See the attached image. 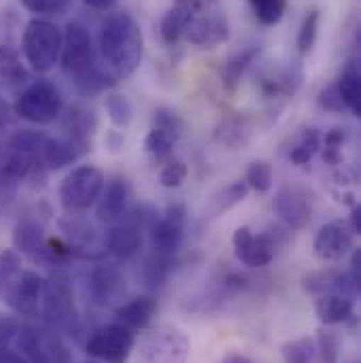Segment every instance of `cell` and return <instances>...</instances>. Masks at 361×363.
<instances>
[{
	"label": "cell",
	"mask_w": 361,
	"mask_h": 363,
	"mask_svg": "<svg viewBox=\"0 0 361 363\" xmlns=\"http://www.w3.org/2000/svg\"><path fill=\"white\" fill-rule=\"evenodd\" d=\"M97 47L104 70L116 83L129 79L140 68L144 55V34L138 19L127 11L110 13L99 26Z\"/></svg>",
	"instance_id": "6da1fadb"
},
{
	"label": "cell",
	"mask_w": 361,
	"mask_h": 363,
	"mask_svg": "<svg viewBox=\"0 0 361 363\" xmlns=\"http://www.w3.org/2000/svg\"><path fill=\"white\" fill-rule=\"evenodd\" d=\"M40 315L51 332L66 334L70 338H81V317L68 277L53 274L45 281Z\"/></svg>",
	"instance_id": "7a4b0ae2"
},
{
	"label": "cell",
	"mask_w": 361,
	"mask_h": 363,
	"mask_svg": "<svg viewBox=\"0 0 361 363\" xmlns=\"http://www.w3.org/2000/svg\"><path fill=\"white\" fill-rule=\"evenodd\" d=\"M64 32L57 23L45 17H34L26 23L21 34L23 62L38 74H45L60 64Z\"/></svg>",
	"instance_id": "3957f363"
},
{
	"label": "cell",
	"mask_w": 361,
	"mask_h": 363,
	"mask_svg": "<svg viewBox=\"0 0 361 363\" xmlns=\"http://www.w3.org/2000/svg\"><path fill=\"white\" fill-rule=\"evenodd\" d=\"M64 97L60 89L49 81H36L19 95L13 112L34 125H49L62 116Z\"/></svg>",
	"instance_id": "277c9868"
},
{
	"label": "cell",
	"mask_w": 361,
	"mask_h": 363,
	"mask_svg": "<svg viewBox=\"0 0 361 363\" xmlns=\"http://www.w3.org/2000/svg\"><path fill=\"white\" fill-rule=\"evenodd\" d=\"M60 228L64 233V243L70 250L72 258L79 260H101L108 254L106 230H99L91 220L83 216H64L60 220Z\"/></svg>",
	"instance_id": "5b68a950"
},
{
	"label": "cell",
	"mask_w": 361,
	"mask_h": 363,
	"mask_svg": "<svg viewBox=\"0 0 361 363\" xmlns=\"http://www.w3.org/2000/svg\"><path fill=\"white\" fill-rule=\"evenodd\" d=\"M60 64L72 81H79L97 66L93 38L81 21H70L66 26Z\"/></svg>",
	"instance_id": "8992f818"
},
{
	"label": "cell",
	"mask_w": 361,
	"mask_h": 363,
	"mask_svg": "<svg viewBox=\"0 0 361 363\" xmlns=\"http://www.w3.org/2000/svg\"><path fill=\"white\" fill-rule=\"evenodd\" d=\"M106 178L93 165L74 167L60 184V201L68 211H85L99 199Z\"/></svg>",
	"instance_id": "52a82bcc"
},
{
	"label": "cell",
	"mask_w": 361,
	"mask_h": 363,
	"mask_svg": "<svg viewBox=\"0 0 361 363\" xmlns=\"http://www.w3.org/2000/svg\"><path fill=\"white\" fill-rule=\"evenodd\" d=\"M87 353L97 362L127 363L135 349V332L121 323H108L95 328L85 345Z\"/></svg>",
	"instance_id": "ba28073f"
},
{
	"label": "cell",
	"mask_w": 361,
	"mask_h": 363,
	"mask_svg": "<svg viewBox=\"0 0 361 363\" xmlns=\"http://www.w3.org/2000/svg\"><path fill=\"white\" fill-rule=\"evenodd\" d=\"M142 357L144 363H186L190 357V340L176 325H159L146 334Z\"/></svg>",
	"instance_id": "9c48e42d"
},
{
	"label": "cell",
	"mask_w": 361,
	"mask_h": 363,
	"mask_svg": "<svg viewBox=\"0 0 361 363\" xmlns=\"http://www.w3.org/2000/svg\"><path fill=\"white\" fill-rule=\"evenodd\" d=\"M15 345L30 363H70L66 345L62 342L60 334L51 332L49 328L40 332L32 325H21Z\"/></svg>",
	"instance_id": "30bf717a"
},
{
	"label": "cell",
	"mask_w": 361,
	"mask_h": 363,
	"mask_svg": "<svg viewBox=\"0 0 361 363\" xmlns=\"http://www.w3.org/2000/svg\"><path fill=\"white\" fill-rule=\"evenodd\" d=\"M228 36H231L228 19L216 6V9H209V11H203V13L194 15L186 23L182 40L194 45L199 49H213V47L226 43Z\"/></svg>",
	"instance_id": "8fae6325"
},
{
	"label": "cell",
	"mask_w": 361,
	"mask_h": 363,
	"mask_svg": "<svg viewBox=\"0 0 361 363\" xmlns=\"http://www.w3.org/2000/svg\"><path fill=\"white\" fill-rule=\"evenodd\" d=\"M108 252L121 260L133 258L142 247V211L127 209L116 222H112L106 230Z\"/></svg>",
	"instance_id": "7c38bea8"
},
{
	"label": "cell",
	"mask_w": 361,
	"mask_h": 363,
	"mask_svg": "<svg viewBox=\"0 0 361 363\" xmlns=\"http://www.w3.org/2000/svg\"><path fill=\"white\" fill-rule=\"evenodd\" d=\"M43 289L45 279L34 271H21V274L13 281V285L4 291L2 302L13 308L19 317H38L43 304Z\"/></svg>",
	"instance_id": "4fadbf2b"
},
{
	"label": "cell",
	"mask_w": 361,
	"mask_h": 363,
	"mask_svg": "<svg viewBox=\"0 0 361 363\" xmlns=\"http://www.w3.org/2000/svg\"><path fill=\"white\" fill-rule=\"evenodd\" d=\"M184 233H186V207L180 203L170 205L159 218H155L150 226L155 252L174 256L184 243Z\"/></svg>",
	"instance_id": "5bb4252c"
},
{
	"label": "cell",
	"mask_w": 361,
	"mask_h": 363,
	"mask_svg": "<svg viewBox=\"0 0 361 363\" xmlns=\"http://www.w3.org/2000/svg\"><path fill=\"white\" fill-rule=\"evenodd\" d=\"M355 237L357 235L353 233L347 220H332L315 235V256L323 262H338L353 250Z\"/></svg>",
	"instance_id": "9a60e30c"
},
{
	"label": "cell",
	"mask_w": 361,
	"mask_h": 363,
	"mask_svg": "<svg viewBox=\"0 0 361 363\" xmlns=\"http://www.w3.org/2000/svg\"><path fill=\"white\" fill-rule=\"evenodd\" d=\"M272 209L287 228L302 230L311 224V216H313L311 196L298 186L279 188L272 201Z\"/></svg>",
	"instance_id": "2e32d148"
},
{
	"label": "cell",
	"mask_w": 361,
	"mask_h": 363,
	"mask_svg": "<svg viewBox=\"0 0 361 363\" xmlns=\"http://www.w3.org/2000/svg\"><path fill=\"white\" fill-rule=\"evenodd\" d=\"M233 250L237 260L248 269H265L274 258V243L269 235H256L250 226H239L233 233Z\"/></svg>",
	"instance_id": "e0dca14e"
},
{
	"label": "cell",
	"mask_w": 361,
	"mask_h": 363,
	"mask_svg": "<svg viewBox=\"0 0 361 363\" xmlns=\"http://www.w3.org/2000/svg\"><path fill=\"white\" fill-rule=\"evenodd\" d=\"M220 0H176V4L165 13L163 21H161V38L165 45L174 47L178 45L184 36V28L186 23L209 9H216Z\"/></svg>",
	"instance_id": "ac0fdd59"
},
{
	"label": "cell",
	"mask_w": 361,
	"mask_h": 363,
	"mask_svg": "<svg viewBox=\"0 0 361 363\" xmlns=\"http://www.w3.org/2000/svg\"><path fill=\"white\" fill-rule=\"evenodd\" d=\"M304 72L300 64H287L281 68H272L260 77V93L269 101H283L294 97L298 89L302 87Z\"/></svg>",
	"instance_id": "d6986e66"
},
{
	"label": "cell",
	"mask_w": 361,
	"mask_h": 363,
	"mask_svg": "<svg viewBox=\"0 0 361 363\" xmlns=\"http://www.w3.org/2000/svg\"><path fill=\"white\" fill-rule=\"evenodd\" d=\"M91 298L101 306H118L127 294L125 277L112 264H101L91 271L89 277Z\"/></svg>",
	"instance_id": "ffe728a7"
},
{
	"label": "cell",
	"mask_w": 361,
	"mask_h": 363,
	"mask_svg": "<svg viewBox=\"0 0 361 363\" xmlns=\"http://www.w3.org/2000/svg\"><path fill=\"white\" fill-rule=\"evenodd\" d=\"M13 245L21 256H28L34 262L49 264V237L43 226L34 220L17 222L13 230Z\"/></svg>",
	"instance_id": "44dd1931"
},
{
	"label": "cell",
	"mask_w": 361,
	"mask_h": 363,
	"mask_svg": "<svg viewBox=\"0 0 361 363\" xmlns=\"http://www.w3.org/2000/svg\"><path fill=\"white\" fill-rule=\"evenodd\" d=\"M159 313V302L152 296H138L127 302H121L114 308L116 323L125 325L131 332L146 330Z\"/></svg>",
	"instance_id": "7402d4cb"
},
{
	"label": "cell",
	"mask_w": 361,
	"mask_h": 363,
	"mask_svg": "<svg viewBox=\"0 0 361 363\" xmlns=\"http://www.w3.org/2000/svg\"><path fill=\"white\" fill-rule=\"evenodd\" d=\"M302 287L304 291L313 294V296H326V294H347V296H357V287L355 283L351 281L349 272L334 271V269H328V271H317L309 272L302 277Z\"/></svg>",
	"instance_id": "603a6c76"
},
{
	"label": "cell",
	"mask_w": 361,
	"mask_h": 363,
	"mask_svg": "<svg viewBox=\"0 0 361 363\" xmlns=\"http://www.w3.org/2000/svg\"><path fill=\"white\" fill-rule=\"evenodd\" d=\"M129 203V186L123 178H112L104 184V190L97 199V222L110 226L116 222L125 211Z\"/></svg>",
	"instance_id": "cb8c5ba5"
},
{
	"label": "cell",
	"mask_w": 361,
	"mask_h": 363,
	"mask_svg": "<svg viewBox=\"0 0 361 363\" xmlns=\"http://www.w3.org/2000/svg\"><path fill=\"white\" fill-rule=\"evenodd\" d=\"M315 315L323 325L347 323L355 317V298L347 294H326L315 300Z\"/></svg>",
	"instance_id": "d4e9b609"
},
{
	"label": "cell",
	"mask_w": 361,
	"mask_h": 363,
	"mask_svg": "<svg viewBox=\"0 0 361 363\" xmlns=\"http://www.w3.org/2000/svg\"><path fill=\"white\" fill-rule=\"evenodd\" d=\"M260 53H262V47L252 45V47H245V49L237 51L235 55H231L222 64V68H220V81H222L224 91H228L231 95L237 93L239 85H241V79L252 68V64H256V60L260 57Z\"/></svg>",
	"instance_id": "484cf974"
},
{
	"label": "cell",
	"mask_w": 361,
	"mask_h": 363,
	"mask_svg": "<svg viewBox=\"0 0 361 363\" xmlns=\"http://www.w3.org/2000/svg\"><path fill=\"white\" fill-rule=\"evenodd\" d=\"M252 135H254V125H252V118L245 114L226 116L216 129V142L228 150L245 148L250 144Z\"/></svg>",
	"instance_id": "4316f807"
},
{
	"label": "cell",
	"mask_w": 361,
	"mask_h": 363,
	"mask_svg": "<svg viewBox=\"0 0 361 363\" xmlns=\"http://www.w3.org/2000/svg\"><path fill=\"white\" fill-rule=\"evenodd\" d=\"M95 129H97V118L91 108H85L81 104H74L68 108V114L64 116L66 140H72V142L89 148Z\"/></svg>",
	"instance_id": "83f0119b"
},
{
	"label": "cell",
	"mask_w": 361,
	"mask_h": 363,
	"mask_svg": "<svg viewBox=\"0 0 361 363\" xmlns=\"http://www.w3.org/2000/svg\"><path fill=\"white\" fill-rule=\"evenodd\" d=\"M336 89L343 97V104L347 106V112L360 116L361 114V79H360V68L355 62H351L345 72L334 81Z\"/></svg>",
	"instance_id": "f1b7e54d"
},
{
	"label": "cell",
	"mask_w": 361,
	"mask_h": 363,
	"mask_svg": "<svg viewBox=\"0 0 361 363\" xmlns=\"http://www.w3.org/2000/svg\"><path fill=\"white\" fill-rule=\"evenodd\" d=\"M180 135L182 133H178V131H172V129L152 125V129L144 138V150L155 161H167V159H172L174 146L180 140Z\"/></svg>",
	"instance_id": "f546056e"
},
{
	"label": "cell",
	"mask_w": 361,
	"mask_h": 363,
	"mask_svg": "<svg viewBox=\"0 0 361 363\" xmlns=\"http://www.w3.org/2000/svg\"><path fill=\"white\" fill-rule=\"evenodd\" d=\"M26 81H28V70L21 62V53L11 45L0 43V83L21 85Z\"/></svg>",
	"instance_id": "4dcf8cb0"
},
{
	"label": "cell",
	"mask_w": 361,
	"mask_h": 363,
	"mask_svg": "<svg viewBox=\"0 0 361 363\" xmlns=\"http://www.w3.org/2000/svg\"><path fill=\"white\" fill-rule=\"evenodd\" d=\"M319 150H321V133L317 129H304L298 142L294 144V148L289 150V161L298 167H304L315 159Z\"/></svg>",
	"instance_id": "1f68e13d"
},
{
	"label": "cell",
	"mask_w": 361,
	"mask_h": 363,
	"mask_svg": "<svg viewBox=\"0 0 361 363\" xmlns=\"http://www.w3.org/2000/svg\"><path fill=\"white\" fill-rule=\"evenodd\" d=\"M106 112L116 129H127L133 121V104L125 93L110 91L106 95Z\"/></svg>",
	"instance_id": "d6a6232c"
},
{
	"label": "cell",
	"mask_w": 361,
	"mask_h": 363,
	"mask_svg": "<svg viewBox=\"0 0 361 363\" xmlns=\"http://www.w3.org/2000/svg\"><path fill=\"white\" fill-rule=\"evenodd\" d=\"M319 11L317 9H311L302 23H300V30H298V38H296V49L300 53V57H306L313 49H315V43H317V34H319Z\"/></svg>",
	"instance_id": "836d02e7"
},
{
	"label": "cell",
	"mask_w": 361,
	"mask_h": 363,
	"mask_svg": "<svg viewBox=\"0 0 361 363\" xmlns=\"http://www.w3.org/2000/svg\"><path fill=\"white\" fill-rule=\"evenodd\" d=\"M281 355L285 363H313L317 359V347L315 340L309 336L289 340L281 347Z\"/></svg>",
	"instance_id": "e575fe53"
},
{
	"label": "cell",
	"mask_w": 361,
	"mask_h": 363,
	"mask_svg": "<svg viewBox=\"0 0 361 363\" xmlns=\"http://www.w3.org/2000/svg\"><path fill=\"white\" fill-rule=\"evenodd\" d=\"M248 186H245V182H233V184H228L226 188H222L213 199H211V211H213V216H220V213H224V211H228L231 207H235V205H239L245 196H248Z\"/></svg>",
	"instance_id": "d590c367"
},
{
	"label": "cell",
	"mask_w": 361,
	"mask_h": 363,
	"mask_svg": "<svg viewBox=\"0 0 361 363\" xmlns=\"http://www.w3.org/2000/svg\"><path fill=\"white\" fill-rule=\"evenodd\" d=\"M21 267H23L21 254L15 247L0 252V298L13 285V281L21 274V271H23Z\"/></svg>",
	"instance_id": "8d00e7d4"
},
{
	"label": "cell",
	"mask_w": 361,
	"mask_h": 363,
	"mask_svg": "<svg viewBox=\"0 0 361 363\" xmlns=\"http://www.w3.org/2000/svg\"><path fill=\"white\" fill-rule=\"evenodd\" d=\"M256 19L262 26H274L283 19L287 11V0H248Z\"/></svg>",
	"instance_id": "74e56055"
},
{
	"label": "cell",
	"mask_w": 361,
	"mask_h": 363,
	"mask_svg": "<svg viewBox=\"0 0 361 363\" xmlns=\"http://www.w3.org/2000/svg\"><path fill=\"white\" fill-rule=\"evenodd\" d=\"M245 186L258 194H267L272 186V169L267 161H254L250 163L245 172Z\"/></svg>",
	"instance_id": "f35d334b"
},
{
	"label": "cell",
	"mask_w": 361,
	"mask_h": 363,
	"mask_svg": "<svg viewBox=\"0 0 361 363\" xmlns=\"http://www.w3.org/2000/svg\"><path fill=\"white\" fill-rule=\"evenodd\" d=\"M345 142H347V131L345 129H330V131H326V135H321L323 161L328 165H340Z\"/></svg>",
	"instance_id": "ab89813d"
},
{
	"label": "cell",
	"mask_w": 361,
	"mask_h": 363,
	"mask_svg": "<svg viewBox=\"0 0 361 363\" xmlns=\"http://www.w3.org/2000/svg\"><path fill=\"white\" fill-rule=\"evenodd\" d=\"M23 9L34 13L36 17H60L72 9V0H19Z\"/></svg>",
	"instance_id": "60d3db41"
},
{
	"label": "cell",
	"mask_w": 361,
	"mask_h": 363,
	"mask_svg": "<svg viewBox=\"0 0 361 363\" xmlns=\"http://www.w3.org/2000/svg\"><path fill=\"white\" fill-rule=\"evenodd\" d=\"M172 264H174V260H172L170 254L155 252V256H152V258L146 262V267H144V271H146V281H148L150 285H161V283L167 279L170 271H172Z\"/></svg>",
	"instance_id": "b9f144b4"
},
{
	"label": "cell",
	"mask_w": 361,
	"mask_h": 363,
	"mask_svg": "<svg viewBox=\"0 0 361 363\" xmlns=\"http://www.w3.org/2000/svg\"><path fill=\"white\" fill-rule=\"evenodd\" d=\"M186 176H188V167L186 163L180 161V159H167L159 172V182L161 186L165 188H180L182 184L186 182Z\"/></svg>",
	"instance_id": "7bdbcfd3"
},
{
	"label": "cell",
	"mask_w": 361,
	"mask_h": 363,
	"mask_svg": "<svg viewBox=\"0 0 361 363\" xmlns=\"http://www.w3.org/2000/svg\"><path fill=\"white\" fill-rule=\"evenodd\" d=\"M315 347H317L319 363H338V338L334 332L321 330L315 340Z\"/></svg>",
	"instance_id": "ee69618b"
},
{
	"label": "cell",
	"mask_w": 361,
	"mask_h": 363,
	"mask_svg": "<svg viewBox=\"0 0 361 363\" xmlns=\"http://www.w3.org/2000/svg\"><path fill=\"white\" fill-rule=\"evenodd\" d=\"M319 106L323 110H328V112H334V114L347 112V106L343 104V97H340V93H338L334 83L328 85L326 89H321V93H319Z\"/></svg>",
	"instance_id": "f6af8a7d"
},
{
	"label": "cell",
	"mask_w": 361,
	"mask_h": 363,
	"mask_svg": "<svg viewBox=\"0 0 361 363\" xmlns=\"http://www.w3.org/2000/svg\"><path fill=\"white\" fill-rule=\"evenodd\" d=\"M19 328L21 323L13 317H6V315H0V349L2 347H11L19 334Z\"/></svg>",
	"instance_id": "bcb514c9"
},
{
	"label": "cell",
	"mask_w": 361,
	"mask_h": 363,
	"mask_svg": "<svg viewBox=\"0 0 361 363\" xmlns=\"http://www.w3.org/2000/svg\"><path fill=\"white\" fill-rule=\"evenodd\" d=\"M0 363H30L26 359V355L13 347H2L0 349Z\"/></svg>",
	"instance_id": "7dc6e473"
},
{
	"label": "cell",
	"mask_w": 361,
	"mask_h": 363,
	"mask_svg": "<svg viewBox=\"0 0 361 363\" xmlns=\"http://www.w3.org/2000/svg\"><path fill=\"white\" fill-rule=\"evenodd\" d=\"M11 121H13V110L6 104V99L0 95V131H4L11 125Z\"/></svg>",
	"instance_id": "c3c4849f"
},
{
	"label": "cell",
	"mask_w": 361,
	"mask_h": 363,
	"mask_svg": "<svg viewBox=\"0 0 361 363\" xmlns=\"http://www.w3.org/2000/svg\"><path fill=\"white\" fill-rule=\"evenodd\" d=\"M351 281L355 283V287L360 289V279H361V252L355 250L353 258H351V272H349Z\"/></svg>",
	"instance_id": "681fc988"
},
{
	"label": "cell",
	"mask_w": 361,
	"mask_h": 363,
	"mask_svg": "<svg viewBox=\"0 0 361 363\" xmlns=\"http://www.w3.org/2000/svg\"><path fill=\"white\" fill-rule=\"evenodd\" d=\"M349 226L353 228V233L355 235H361V207L360 203H355L353 205V209H351V216H349Z\"/></svg>",
	"instance_id": "f907efd6"
},
{
	"label": "cell",
	"mask_w": 361,
	"mask_h": 363,
	"mask_svg": "<svg viewBox=\"0 0 361 363\" xmlns=\"http://www.w3.org/2000/svg\"><path fill=\"white\" fill-rule=\"evenodd\" d=\"M87 6L95 9V11H108L116 4V0H83Z\"/></svg>",
	"instance_id": "816d5d0a"
},
{
	"label": "cell",
	"mask_w": 361,
	"mask_h": 363,
	"mask_svg": "<svg viewBox=\"0 0 361 363\" xmlns=\"http://www.w3.org/2000/svg\"><path fill=\"white\" fill-rule=\"evenodd\" d=\"M222 363H252V359L245 357V355H237V353H235V355H228Z\"/></svg>",
	"instance_id": "f5cc1de1"
},
{
	"label": "cell",
	"mask_w": 361,
	"mask_h": 363,
	"mask_svg": "<svg viewBox=\"0 0 361 363\" xmlns=\"http://www.w3.org/2000/svg\"><path fill=\"white\" fill-rule=\"evenodd\" d=\"M85 363H95V362H85Z\"/></svg>",
	"instance_id": "db71d44e"
}]
</instances>
